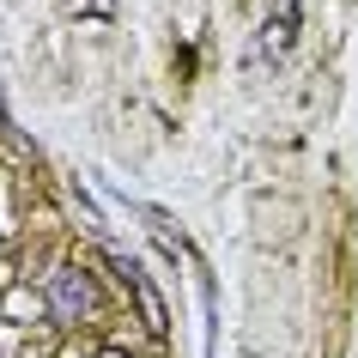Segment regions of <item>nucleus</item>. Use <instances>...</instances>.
<instances>
[{"mask_svg":"<svg viewBox=\"0 0 358 358\" xmlns=\"http://www.w3.org/2000/svg\"><path fill=\"white\" fill-rule=\"evenodd\" d=\"M85 310H92V280H85L79 267H55V273H49V316L79 322Z\"/></svg>","mask_w":358,"mask_h":358,"instance_id":"1","label":"nucleus"},{"mask_svg":"<svg viewBox=\"0 0 358 358\" xmlns=\"http://www.w3.org/2000/svg\"><path fill=\"white\" fill-rule=\"evenodd\" d=\"M115 267H122V280H128V285H134V298H140V316H146V334H164V328H170V316H164V298L152 292V280H146V273H140L134 262H122V255H115Z\"/></svg>","mask_w":358,"mask_h":358,"instance_id":"2","label":"nucleus"},{"mask_svg":"<svg viewBox=\"0 0 358 358\" xmlns=\"http://www.w3.org/2000/svg\"><path fill=\"white\" fill-rule=\"evenodd\" d=\"M292 31H298V0H280V19H267L262 49H273V55H280L285 43H292Z\"/></svg>","mask_w":358,"mask_h":358,"instance_id":"3","label":"nucleus"},{"mask_svg":"<svg viewBox=\"0 0 358 358\" xmlns=\"http://www.w3.org/2000/svg\"><path fill=\"white\" fill-rule=\"evenodd\" d=\"M67 13H92V19H110L115 0H67Z\"/></svg>","mask_w":358,"mask_h":358,"instance_id":"4","label":"nucleus"},{"mask_svg":"<svg viewBox=\"0 0 358 358\" xmlns=\"http://www.w3.org/2000/svg\"><path fill=\"white\" fill-rule=\"evenodd\" d=\"M103 358H122V352H103Z\"/></svg>","mask_w":358,"mask_h":358,"instance_id":"5","label":"nucleus"}]
</instances>
